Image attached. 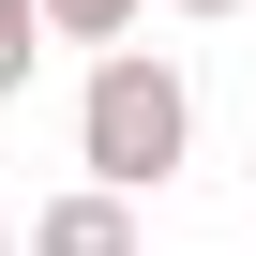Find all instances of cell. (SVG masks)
Returning <instances> with one entry per match:
<instances>
[{"mask_svg": "<svg viewBox=\"0 0 256 256\" xmlns=\"http://www.w3.org/2000/svg\"><path fill=\"white\" fill-rule=\"evenodd\" d=\"M181 151H196V90H181V60L106 46V60H90V90H76V166H90V181H120V196H166V181H181Z\"/></svg>", "mask_w": 256, "mask_h": 256, "instance_id": "6da1fadb", "label": "cell"}, {"mask_svg": "<svg viewBox=\"0 0 256 256\" xmlns=\"http://www.w3.org/2000/svg\"><path fill=\"white\" fill-rule=\"evenodd\" d=\"M30 256H136V196H120V181L46 196V211H30Z\"/></svg>", "mask_w": 256, "mask_h": 256, "instance_id": "7a4b0ae2", "label": "cell"}, {"mask_svg": "<svg viewBox=\"0 0 256 256\" xmlns=\"http://www.w3.org/2000/svg\"><path fill=\"white\" fill-rule=\"evenodd\" d=\"M46 46H60V30H46V0H0V90H30Z\"/></svg>", "mask_w": 256, "mask_h": 256, "instance_id": "3957f363", "label": "cell"}, {"mask_svg": "<svg viewBox=\"0 0 256 256\" xmlns=\"http://www.w3.org/2000/svg\"><path fill=\"white\" fill-rule=\"evenodd\" d=\"M46 30H60V46H120V30H136V0H46Z\"/></svg>", "mask_w": 256, "mask_h": 256, "instance_id": "277c9868", "label": "cell"}, {"mask_svg": "<svg viewBox=\"0 0 256 256\" xmlns=\"http://www.w3.org/2000/svg\"><path fill=\"white\" fill-rule=\"evenodd\" d=\"M181 16H241V0H181Z\"/></svg>", "mask_w": 256, "mask_h": 256, "instance_id": "5b68a950", "label": "cell"}, {"mask_svg": "<svg viewBox=\"0 0 256 256\" xmlns=\"http://www.w3.org/2000/svg\"><path fill=\"white\" fill-rule=\"evenodd\" d=\"M0 256H16V211H0Z\"/></svg>", "mask_w": 256, "mask_h": 256, "instance_id": "8992f818", "label": "cell"}]
</instances>
